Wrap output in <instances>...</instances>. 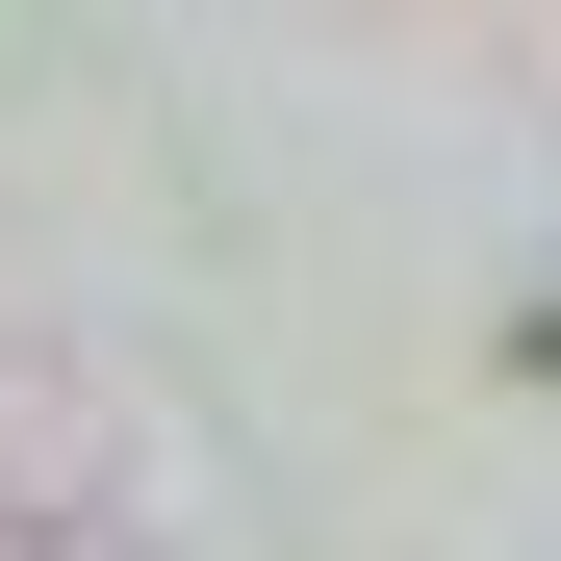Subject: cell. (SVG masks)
Returning <instances> with one entry per match:
<instances>
[{"label":"cell","instance_id":"1","mask_svg":"<svg viewBox=\"0 0 561 561\" xmlns=\"http://www.w3.org/2000/svg\"><path fill=\"white\" fill-rule=\"evenodd\" d=\"M511 357H561V280H536V332H511Z\"/></svg>","mask_w":561,"mask_h":561}]
</instances>
